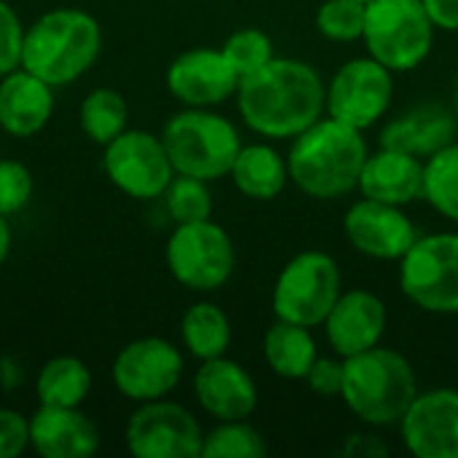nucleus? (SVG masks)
Listing matches in <instances>:
<instances>
[{"instance_id":"obj_1","label":"nucleus","mask_w":458,"mask_h":458,"mask_svg":"<svg viewBox=\"0 0 458 458\" xmlns=\"http://www.w3.org/2000/svg\"><path fill=\"white\" fill-rule=\"evenodd\" d=\"M327 83L303 59L274 56L244 75L236 89V107L250 131L263 140H293L325 115Z\"/></svg>"},{"instance_id":"obj_2","label":"nucleus","mask_w":458,"mask_h":458,"mask_svg":"<svg viewBox=\"0 0 458 458\" xmlns=\"http://www.w3.org/2000/svg\"><path fill=\"white\" fill-rule=\"evenodd\" d=\"M368 153L365 131L325 113L317 123L290 140V182L317 201L344 199L357 191Z\"/></svg>"},{"instance_id":"obj_3","label":"nucleus","mask_w":458,"mask_h":458,"mask_svg":"<svg viewBox=\"0 0 458 458\" xmlns=\"http://www.w3.org/2000/svg\"><path fill=\"white\" fill-rule=\"evenodd\" d=\"M102 51V27L83 8H51L24 32L21 67L46 83L67 86L94 67Z\"/></svg>"},{"instance_id":"obj_4","label":"nucleus","mask_w":458,"mask_h":458,"mask_svg":"<svg viewBox=\"0 0 458 458\" xmlns=\"http://www.w3.org/2000/svg\"><path fill=\"white\" fill-rule=\"evenodd\" d=\"M419 394L411 360L389 346H373L344 360L341 403L373 429L397 427Z\"/></svg>"},{"instance_id":"obj_5","label":"nucleus","mask_w":458,"mask_h":458,"mask_svg":"<svg viewBox=\"0 0 458 458\" xmlns=\"http://www.w3.org/2000/svg\"><path fill=\"white\" fill-rule=\"evenodd\" d=\"M161 140L177 174H191L207 182L228 177L244 145L233 121L212 107L180 110L164 123Z\"/></svg>"},{"instance_id":"obj_6","label":"nucleus","mask_w":458,"mask_h":458,"mask_svg":"<svg viewBox=\"0 0 458 458\" xmlns=\"http://www.w3.org/2000/svg\"><path fill=\"white\" fill-rule=\"evenodd\" d=\"M437 27L421 0H370L362 43L373 59L397 72L421 67L435 48Z\"/></svg>"},{"instance_id":"obj_7","label":"nucleus","mask_w":458,"mask_h":458,"mask_svg":"<svg viewBox=\"0 0 458 458\" xmlns=\"http://www.w3.org/2000/svg\"><path fill=\"white\" fill-rule=\"evenodd\" d=\"M341 293L344 276L335 258L322 250H303L290 258L276 274L271 309L276 319L314 330L322 327Z\"/></svg>"},{"instance_id":"obj_8","label":"nucleus","mask_w":458,"mask_h":458,"mask_svg":"<svg viewBox=\"0 0 458 458\" xmlns=\"http://www.w3.org/2000/svg\"><path fill=\"white\" fill-rule=\"evenodd\" d=\"M397 268L400 290L416 309L437 317H456L458 231L419 233Z\"/></svg>"},{"instance_id":"obj_9","label":"nucleus","mask_w":458,"mask_h":458,"mask_svg":"<svg viewBox=\"0 0 458 458\" xmlns=\"http://www.w3.org/2000/svg\"><path fill=\"white\" fill-rule=\"evenodd\" d=\"M164 255L172 279L193 293H215L225 287L236 268V247L228 231L212 217L174 225Z\"/></svg>"},{"instance_id":"obj_10","label":"nucleus","mask_w":458,"mask_h":458,"mask_svg":"<svg viewBox=\"0 0 458 458\" xmlns=\"http://www.w3.org/2000/svg\"><path fill=\"white\" fill-rule=\"evenodd\" d=\"M394 102V72L370 54L344 62L327 81L325 113L346 126L368 131Z\"/></svg>"},{"instance_id":"obj_11","label":"nucleus","mask_w":458,"mask_h":458,"mask_svg":"<svg viewBox=\"0 0 458 458\" xmlns=\"http://www.w3.org/2000/svg\"><path fill=\"white\" fill-rule=\"evenodd\" d=\"M102 169L123 196L137 201L161 199L177 174L161 134L145 129H126L107 142Z\"/></svg>"},{"instance_id":"obj_12","label":"nucleus","mask_w":458,"mask_h":458,"mask_svg":"<svg viewBox=\"0 0 458 458\" xmlns=\"http://www.w3.org/2000/svg\"><path fill=\"white\" fill-rule=\"evenodd\" d=\"M204 429L180 403L150 400L129 416L126 448L134 458H199Z\"/></svg>"},{"instance_id":"obj_13","label":"nucleus","mask_w":458,"mask_h":458,"mask_svg":"<svg viewBox=\"0 0 458 458\" xmlns=\"http://www.w3.org/2000/svg\"><path fill=\"white\" fill-rule=\"evenodd\" d=\"M182 352L166 338L148 335L126 344L110 368L113 386L131 403H150L169 397L182 381Z\"/></svg>"},{"instance_id":"obj_14","label":"nucleus","mask_w":458,"mask_h":458,"mask_svg":"<svg viewBox=\"0 0 458 458\" xmlns=\"http://www.w3.org/2000/svg\"><path fill=\"white\" fill-rule=\"evenodd\" d=\"M344 236L365 258L400 263V258L419 239L416 223L405 212V207L360 199L344 212Z\"/></svg>"},{"instance_id":"obj_15","label":"nucleus","mask_w":458,"mask_h":458,"mask_svg":"<svg viewBox=\"0 0 458 458\" xmlns=\"http://www.w3.org/2000/svg\"><path fill=\"white\" fill-rule=\"evenodd\" d=\"M397 427L411 456L458 458V389L419 392Z\"/></svg>"},{"instance_id":"obj_16","label":"nucleus","mask_w":458,"mask_h":458,"mask_svg":"<svg viewBox=\"0 0 458 458\" xmlns=\"http://www.w3.org/2000/svg\"><path fill=\"white\" fill-rule=\"evenodd\" d=\"M242 75L225 59L223 48H188L166 67V89L185 107H217L236 97Z\"/></svg>"},{"instance_id":"obj_17","label":"nucleus","mask_w":458,"mask_h":458,"mask_svg":"<svg viewBox=\"0 0 458 458\" xmlns=\"http://www.w3.org/2000/svg\"><path fill=\"white\" fill-rule=\"evenodd\" d=\"M389 325L386 303L365 287L344 290L322 322L325 341L338 357H354L381 344Z\"/></svg>"},{"instance_id":"obj_18","label":"nucleus","mask_w":458,"mask_h":458,"mask_svg":"<svg viewBox=\"0 0 458 458\" xmlns=\"http://www.w3.org/2000/svg\"><path fill=\"white\" fill-rule=\"evenodd\" d=\"M193 394L199 408L215 421H242L258 408V384L252 373L225 354L199 365Z\"/></svg>"},{"instance_id":"obj_19","label":"nucleus","mask_w":458,"mask_h":458,"mask_svg":"<svg viewBox=\"0 0 458 458\" xmlns=\"http://www.w3.org/2000/svg\"><path fill=\"white\" fill-rule=\"evenodd\" d=\"M357 191L365 199L394 207L424 201V158L381 145L376 153H368Z\"/></svg>"},{"instance_id":"obj_20","label":"nucleus","mask_w":458,"mask_h":458,"mask_svg":"<svg viewBox=\"0 0 458 458\" xmlns=\"http://www.w3.org/2000/svg\"><path fill=\"white\" fill-rule=\"evenodd\" d=\"M30 448L43 458H89L99 451V429L81 408L38 405L30 416Z\"/></svg>"},{"instance_id":"obj_21","label":"nucleus","mask_w":458,"mask_h":458,"mask_svg":"<svg viewBox=\"0 0 458 458\" xmlns=\"http://www.w3.org/2000/svg\"><path fill=\"white\" fill-rule=\"evenodd\" d=\"M54 115V86L24 67L0 78V129L27 140L46 129Z\"/></svg>"},{"instance_id":"obj_22","label":"nucleus","mask_w":458,"mask_h":458,"mask_svg":"<svg viewBox=\"0 0 458 458\" xmlns=\"http://www.w3.org/2000/svg\"><path fill=\"white\" fill-rule=\"evenodd\" d=\"M456 115L440 105H421L392 118L381 131V145L429 158L435 150L456 140Z\"/></svg>"},{"instance_id":"obj_23","label":"nucleus","mask_w":458,"mask_h":458,"mask_svg":"<svg viewBox=\"0 0 458 458\" xmlns=\"http://www.w3.org/2000/svg\"><path fill=\"white\" fill-rule=\"evenodd\" d=\"M228 177L242 196L252 201H274L290 185L287 156L268 142L242 145Z\"/></svg>"},{"instance_id":"obj_24","label":"nucleus","mask_w":458,"mask_h":458,"mask_svg":"<svg viewBox=\"0 0 458 458\" xmlns=\"http://www.w3.org/2000/svg\"><path fill=\"white\" fill-rule=\"evenodd\" d=\"M319 357L311 327L276 319L263 335V360L282 381H303Z\"/></svg>"},{"instance_id":"obj_25","label":"nucleus","mask_w":458,"mask_h":458,"mask_svg":"<svg viewBox=\"0 0 458 458\" xmlns=\"http://www.w3.org/2000/svg\"><path fill=\"white\" fill-rule=\"evenodd\" d=\"M180 338H182L185 352L199 362L223 357L233 338L231 319L217 303L199 301L185 309L180 319Z\"/></svg>"},{"instance_id":"obj_26","label":"nucleus","mask_w":458,"mask_h":458,"mask_svg":"<svg viewBox=\"0 0 458 458\" xmlns=\"http://www.w3.org/2000/svg\"><path fill=\"white\" fill-rule=\"evenodd\" d=\"M91 392V370L81 357L62 354L51 357L35 378L38 405L51 408H81Z\"/></svg>"},{"instance_id":"obj_27","label":"nucleus","mask_w":458,"mask_h":458,"mask_svg":"<svg viewBox=\"0 0 458 458\" xmlns=\"http://www.w3.org/2000/svg\"><path fill=\"white\" fill-rule=\"evenodd\" d=\"M78 121L83 134L94 145L105 148L107 142H113L118 134L129 129V102L118 89L99 86L83 97Z\"/></svg>"},{"instance_id":"obj_28","label":"nucleus","mask_w":458,"mask_h":458,"mask_svg":"<svg viewBox=\"0 0 458 458\" xmlns=\"http://www.w3.org/2000/svg\"><path fill=\"white\" fill-rule=\"evenodd\" d=\"M424 201L458 225V140L424 158Z\"/></svg>"},{"instance_id":"obj_29","label":"nucleus","mask_w":458,"mask_h":458,"mask_svg":"<svg viewBox=\"0 0 458 458\" xmlns=\"http://www.w3.org/2000/svg\"><path fill=\"white\" fill-rule=\"evenodd\" d=\"M266 456L263 435L250 424L242 421H217L215 429L204 432L201 458H260Z\"/></svg>"},{"instance_id":"obj_30","label":"nucleus","mask_w":458,"mask_h":458,"mask_svg":"<svg viewBox=\"0 0 458 458\" xmlns=\"http://www.w3.org/2000/svg\"><path fill=\"white\" fill-rule=\"evenodd\" d=\"M161 199H164L166 215L174 220V225L199 223V220L212 217V193H209L207 180H199L191 174H174V180L169 182V188L164 191Z\"/></svg>"},{"instance_id":"obj_31","label":"nucleus","mask_w":458,"mask_h":458,"mask_svg":"<svg viewBox=\"0 0 458 458\" xmlns=\"http://www.w3.org/2000/svg\"><path fill=\"white\" fill-rule=\"evenodd\" d=\"M365 8L360 0H325L317 8V30L333 43H357L365 30Z\"/></svg>"},{"instance_id":"obj_32","label":"nucleus","mask_w":458,"mask_h":458,"mask_svg":"<svg viewBox=\"0 0 458 458\" xmlns=\"http://www.w3.org/2000/svg\"><path fill=\"white\" fill-rule=\"evenodd\" d=\"M223 54L242 78L255 72L258 67L268 64L276 56L274 40L258 27H242V30L231 32L223 43Z\"/></svg>"},{"instance_id":"obj_33","label":"nucleus","mask_w":458,"mask_h":458,"mask_svg":"<svg viewBox=\"0 0 458 458\" xmlns=\"http://www.w3.org/2000/svg\"><path fill=\"white\" fill-rule=\"evenodd\" d=\"M35 191L32 172L16 158H0V215L11 217L21 212Z\"/></svg>"},{"instance_id":"obj_34","label":"nucleus","mask_w":458,"mask_h":458,"mask_svg":"<svg viewBox=\"0 0 458 458\" xmlns=\"http://www.w3.org/2000/svg\"><path fill=\"white\" fill-rule=\"evenodd\" d=\"M24 21L16 13V8L5 0H0V78L21 67V51H24Z\"/></svg>"},{"instance_id":"obj_35","label":"nucleus","mask_w":458,"mask_h":458,"mask_svg":"<svg viewBox=\"0 0 458 458\" xmlns=\"http://www.w3.org/2000/svg\"><path fill=\"white\" fill-rule=\"evenodd\" d=\"M303 384L311 389V394L322 397V400H341L344 392V357H317V362L311 365L309 376L303 378Z\"/></svg>"},{"instance_id":"obj_36","label":"nucleus","mask_w":458,"mask_h":458,"mask_svg":"<svg viewBox=\"0 0 458 458\" xmlns=\"http://www.w3.org/2000/svg\"><path fill=\"white\" fill-rule=\"evenodd\" d=\"M30 448V419L13 408H0V458L21 456Z\"/></svg>"},{"instance_id":"obj_37","label":"nucleus","mask_w":458,"mask_h":458,"mask_svg":"<svg viewBox=\"0 0 458 458\" xmlns=\"http://www.w3.org/2000/svg\"><path fill=\"white\" fill-rule=\"evenodd\" d=\"M437 30L458 32V0H421Z\"/></svg>"},{"instance_id":"obj_38","label":"nucleus","mask_w":458,"mask_h":458,"mask_svg":"<svg viewBox=\"0 0 458 458\" xmlns=\"http://www.w3.org/2000/svg\"><path fill=\"white\" fill-rule=\"evenodd\" d=\"M8 252H11V225H8V217L0 215V268L8 258Z\"/></svg>"},{"instance_id":"obj_39","label":"nucleus","mask_w":458,"mask_h":458,"mask_svg":"<svg viewBox=\"0 0 458 458\" xmlns=\"http://www.w3.org/2000/svg\"><path fill=\"white\" fill-rule=\"evenodd\" d=\"M454 105H456V113H458V78H456V86H454Z\"/></svg>"},{"instance_id":"obj_40","label":"nucleus","mask_w":458,"mask_h":458,"mask_svg":"<svg viewBox=\"0 0 458 458\" xmlns=\"http://www.w3.org/2000/svg\"><path fill=\"white\" fill-rule=\"evenodd\" d=\"M360 3H370V0H360Z\"/></svg>"}]
</instances>
